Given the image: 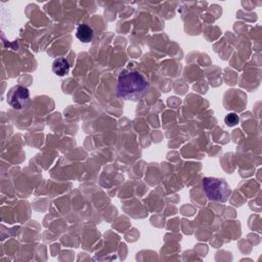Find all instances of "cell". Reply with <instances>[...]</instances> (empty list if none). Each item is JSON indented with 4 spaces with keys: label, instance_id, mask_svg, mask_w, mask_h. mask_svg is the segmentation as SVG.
<instances>
[{
    "label": "cell",
    "instance_id": "cell-3",
    "mask_svg": "<svg viewBox=\"0 0 262 262\" xmlns=\"http://www.w3.org/2000/svg\"><path fill=\"white\" fill-rule=\"evenodd\" d=\"M30 101L29 89L21 85L11 87L7 93V102L14 110L25 108Z\"/></svg>",
    "mask_w": 262,
    "mask_h": 262
},
{
    "label": "cell",
    "instance_id": "cell-1",
    "mask_svg": "<svg viewBox=\"0 0 262 262\" xmlns=\"http://www.w3.org/2000/svg\"><path fill=\"white\" fill-rule=\"evenodd\" d=\"M148 83L136 71H123L118 77L117 95L124 100H139L147 90Z\"/></svg>",
    "mask_w": 262,
    "mask_h": 262
},
{
    "label": "cell",
    "instance_id": "cell-5",
    "mask_svg": "<svg viewBox=\"0 0 262 262\" xmlns=\"http://www.w3.org/2000/svg\"><path fill=\"white\" fill-rule=\"evenodd\" d=\"M52 71L57 76H64L70 72V63L66 58L58 57L52 63Z\"/></svg>",
    "mask_w": 262,
    "mask_h": 262
},
{
    "label": "cell",
    "instance_id": "cell-6",
    "mask_svg": "<svg viewBox=\"0 0 262 262\" xmlns=\"http://www.w3.org/2000/svg\"><path fill=\"white\" fill-rule=\"evenodd\" d=\"M224 122L227 126L229 127H233L235 125H237L239 123V118L235 113H229L225 116L224 118Z\"/></svg>",
    "mask_w": 262,
    "mask_h": 262
},
{
    "label": "cell",
    "instance_id": "cell-2",
    "mask_svg": "<svg viewBox=\"0 0 262 262\" xmlns=\"http://www.w3.org/2000/svg\"><path fill=\"white\" fill-rule=\"evenodd\" d=\"M203 188L207 198L213 202L225 203L231 194V189L228 183L222 178H203Z\"/></svg>",
    "mask_w": 262,
    "mask_h": 262
},
{
    "label": "cell",
    "instance_id": "cell-4",
    "mask_svg": "<svg viewBox=\"0 0 262 262\" xmlns=\"http://www.w3.org/2000/svg\"><path fill=\"white\" fill-rule=\"evenodd\" d=\"M77 38L83 43H89L93 39V30L86 24H81L76 30Z\"/></svg>",
    "mask_w": 262,
    "mask_h": 262
}]
</instances>
